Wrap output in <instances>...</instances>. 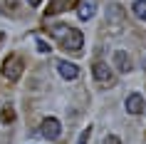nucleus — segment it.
I'll list each match as a JSON object with an SVG mask.
<instances>
[{
  "mask_svg": "<svg viewBox=\"0 0 146 144\" xmlns=\"http://www.w3.org/2000/svg\"><path fill=\"white\" fill-rule=\"evenodd\" d=\"M126 112L129 114H141L144 112V97L141 94H129L126 97Z\"/></svg>",
  "mask_w": 146,
  "mask_h": 144,
  "instance_id": "obj_7",
  "label": "nucleus"
},
{
  "mask_svg": "<svg viewBox=\"0 0 146 144\" xmlns=\"http://www.w3.org/2000/svg\"><path fill=\"white\" fill-rule=\"evenodd\" d=\"M20 75H23V60L17 55H10L8 60L3 62V77L15 82V80H20Z\"/></svg>",
  "mask_w": 146,
  "mask_h": 144,
  "instance_id": "obj_2",
  "label": "nucleus"
},
{
  "mask_svg": "<svg viewBox=\"0 0 146 144\" xmlns=\"http://www.w3.org/2000/svg\"><path fill=\"white\" fill-rule=\"evenodd\" d=\"M27 3H30V5H40V3H42V0H27Z\"/></svg>",
  "mask_w": 146,
  "mask_h": 144,
  "instance_id": "obj_16",
  "label": "nucleus"
},
{
  "mask_svg": "<svg viewBox=\"0 0 146 144\" xmlns=\"http://www.w3.org/2000/svg\"><path fill=\"white\" fill-rule=\"evenodd\" d=\"M114 65L119 67V72H129V70H131L129 55L124 52V50H116V52H114Z\"/></svg>",
  "mask_w": 146,
  "mask_h": 144,
  "instance_id": "obj_8",
  "label": "nucleus"
},
{
  "mask_svg": "<svg viewBox=\"0 0 146 144\" xmlns=\"http://www.w3.org/2000/svg\"><path fill=\"white\" fill-rule=\"evenodd\" d=\"M79 0H52L50 8H47V15H57V13H64V10H72Z\"/></svg>",
  "mask_w": 146,
  "mask_h": 144,
  "instance_id": "obj_6",
  "label": "nucleus"
},
{
  "mask_svg": "<svg viewBox=\"0 0 146 144\" xmlns=\"http://www.w3.org/2000/svg\"><path fill=\"white\" fill-rule=\"evenodd\" d=\"M57 72H60V77H64V80H74V77H79V67H77V65H72V62H67V60L57 62Z\"/></svg>",
  "mask_w": 146,
  "mask_h": 144,
  "instance_id": "obj_5",
  "label": "nucleus"
},
{
  "mask_svg": "<svg viewBox=\"0 0 146 144\" xmlns=\"http://www.w3.org/2000/svg\"><path fill=\"white\" fill-rule=\"evenodd\" d=\"M13 119H15V112H13V107H10V104H5V107H3V122L10 124Z\"/></svg>",
  "mask_w": 146,
  "mask_h": 144,
  "instance_id": "obj_11",
  "label": "nucleus"
},
{
  "mask_svg": "<svg viewBox=\"0 0 146 144\" xmlns=\"http://www.w3.org/2000/svg\"><path fill=\"white\" fill-rule=\"evenodd\" d=\"M77 15H79V20H89V17L94 15V5L92 3H82V8H79Z\"/></svg>",
  "mask_w": 146,
  "mask_h": 144,
  "instance_id": "obj_10",
  "label": "nucleus"
},
{
  "mask_svg": "<svg viewBox=\"0 0 146 144\" xmlns=\"http://www.w3.org/2000/svg\"><path fill=\"white\" fill-rule=\"evenodd\" d=\"M37 50H40V52H50V45L42 42V40H37Z\"/></svg>",
  "mask_w": 146,
  "mask_h": 144,
  "instance_id": "obj_13",
  "label": "nucleus"
},
{
  "mask_svg": "<svg viewBox=\"0 0 146 144\" xmlns=\"http://www.w3.org/2000/svg\"><path fill=\"white\" fill-rule=\"evenodd\" d=\"M3 40H5V35H3V32H0V45H3Z\"/></svg>",
  "mask_w": 146,
  "mask_h": 144,
  "instance_id": "obj_17",
  "label": "nucleus"
},
{
  "mask_svg": "<svg viewBox=\"0 0 146 144\" xmlns=\"http://www.w3.org/2000/svg\"><path fill=\"white\" fill-rule=\"evenodd\" d=\"M40 132H42V137H47V139H60L62 124H60V119L47 117V119H42V124H40Z\"/></svg>",
  "mask_w": 146,
  "mask_h": 144,
  "instance_id": "obj_3",
  "label": "nucleus"
},
{
  "mask_svg": "<svg viewBox=\"0 0 146 144\" xmlns=\"http://www.w3.org/2000/svg\"><path fill=\"white\" fill-rule=\"evenodd\" d=\"M92 75H94V80L99 84H107V87L114 82V75H111V70H109L104 62H94L92 65Z\"/></svg>",
  "mask_w": 146,
  "mask_h": 144,
  "instance_id": "obj_4",
  "label": "nucleus"
},
{
  "mask_svg": "<svg viewBox=\"0 0 146 144\" xmlns=\"http://www.w3.org/2000/svg\"><path fill=\"white\" fill-rule=\"evenodd\" d=\"M131 10H134V15H136L139 20H146V0H134Z\"/></svg>",
  "mask_w": 146,
  "mask_h": 144,
  "instance_id": "obj_9",
  "label": "nucleus"
},
{
  "mask_svg": "<svg viewBox=\"0 0 146 144\" xmlns=\"http://www.w3.org/2000/svg\"><path fill=\"white\" fill-rule=\"evenodd\" d=\"M89 134H92V127H87L82 134H79V139H77V144H87V139H89Z\"/></svg>",
  "mask_w": 146,
  "mask_h": 144,
  "instance_id": "obj_12",
  "label": "nucleus"
},
{
  "mask_svg": "<svg viewBox=\"0 0 146 144\" xmlns=\"http://www.w3.org/2000/svg\"><path fill=\"white\" fill-rule=\"evenodd\" d=\"M15 3H17V0H8V10H13V8H15Z\"/></svg>",
  "mask_w": 146,
  "mask_h": 144,
  "instance_id": "obj_15",
  "label": "nucleus"
},
{
  "mask_svg": "<svg viewBox=\"0 0 146 144\" xmlns=\"http://www.w3.org/2000/svg\"><path fill=\"white\" fill-rule=\"evenodd\" d=\"M47 30L52 32L54 38L60 40V45L67 50V52H79L82 45H84V35L74 27H69V25H47Z\"/></svg>",
  "mask_w": 146,
  "mask_h": 144,
  "instance_id": "obj_1",
  "label": "nucleus"
},
{
  "mask_svg": "<svg viewBox=\"0 0 146 144\" xmlns=\"http://www.w3.org/2000/svg\"><path fill=\"white\" fill-rule=\"evenodd\" d=\"M104 144H121V142H119V137H114V134H109L107 139H104Z\"/></svg>",
  "mask_w": 146,
  "mask_h": 144,
  "instance_id": "obj_14",
  "label": "nucleus"
}]
</instances>
